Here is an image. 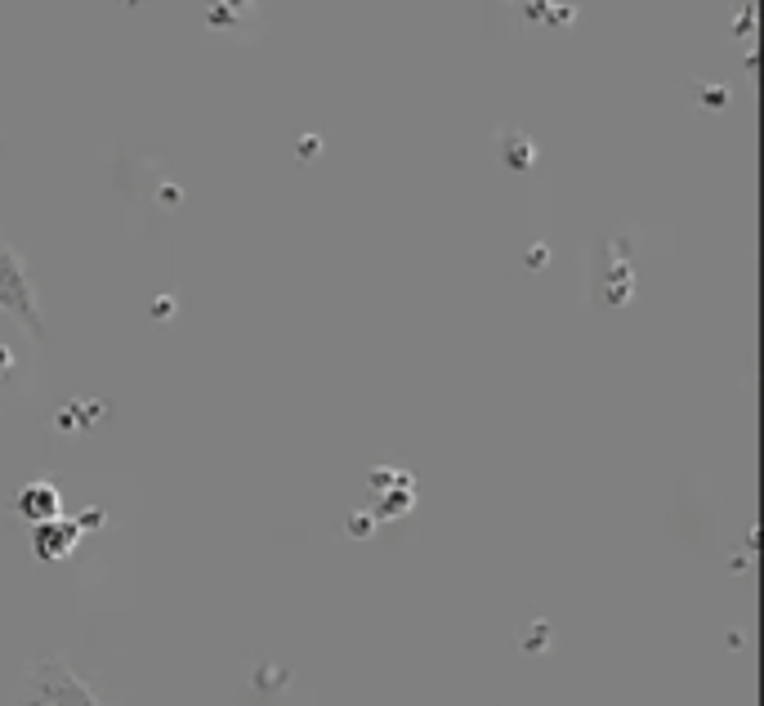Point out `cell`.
I'll return each mask as SVG.
<instances>
[{
	"label": "cell",
	"mask_w": 764,
	"mask_h": 706,
	"mask_svg": "<svg viewBox=\"0 0 764 706\" xmlns=\"http://www.w3.org/2000/svg\"><path fill=\"white\" fill-rule=\"evenodd\" d=\"M14 706H108V702L94 698V689L81 675H72V666L59 653H45L32 662L27 689Z\"/></svg>",
	"instance_id": "1"
},
{
	"label": "cell",
	"mask_w": 764,
	"mask_h": 706,
	"mask_svg": "<svg viewBox=\"0 0 764 706\" xmlns=\"http://www.w3.org/2000/svg\"><path fill=\"white\" fill-rule=\"evenodd\" d=\"M0 313L23 322V327L36 336V345H45V318H41V304H36L32 278H27L23 260H18V251L5 242V237H0Z\"/></svg>",
	"instance_id": "2"
},
{
	"label": "cell",
	"mask_w": 764,
	"mask_h": 706,
	"mask_svg": "<svg viewBox=\"0 0 764 706\" xmlns=\"http://www.w3.org/2000/svg\"><path fill=\"white\" fill-rule=\"evenodd\" d=\"M76 541H81V523L76 519H50V523H36L32 528V550L41 564H59V559H68L76 550Z\"/></svg>",
	"instance_id": "3"
},
{
	"label": "cell",
	"mask_w": 764,
	"mask_h": 706,
	"mask_svg": "<svg viewBox=\"0 0 764 706\" xmlns=\"http://www.w3.org/2000/svg\"><path fill=\"white\" fill-rule=\"evenodd\" d=\"M14 514H18V519H27L32 528H36V523L59 519V514H63L59 488H54V483H27V488L14 496Z\"/></svg>",
	"instance_id": "4"
},
{
	"label": "cell",
	"mask_w": 764,
	"mask_h": 706,
	"mask_svg": "<svg viewBox=\"0 0 764 706\" xmlns=\"http://www.w3.org/2000/svg\"><path fill=\"white\" fill-rule=\"evenodd\" d=\"M501 157H505V166L528 170L537 161V148H532L528 135H501Z\"/></svg>",
	"instance_id": "5"
},
{
	"label": "cell",
	"mask_w": 764,
	"mask_h": 706,
	"mask_svg": "<svg viewBox=\"0 0 764 706\" xmlns=\"http://www.w3.org/2000/svg\"><path fill=\"white\" fill-rule=\"evenodd\" d=\"M403 510H412V483H398V488L376 505V519H394V514H403Z\"/></svg>",
	"instance_id": "6"
},
{
	"label": "cell",
	"mask_w": 764,
	"mask_h": 706,
	"mask_svg": "<svg viewBox=\"0 0 764 706\" xmlns=\"http://www.w3.org/2000/svg\"><path fill=\"white\" fill-rule=\"evenodd\" d=\"M210 23H215V27H233L237 14L224 5V0H210Z\"/></svg>",
	"instance_id": "7"
},
{
	"label": "cell",
	"mask_w": 764,
	"mask_h": 706,
	"mask_svg": "<svg viewBox=\"0 0 764 706\" xmlns=\"http://www.w3.org/2000/svg\"><path fill=\"white\" fill-rule=\"evenodd\" d=\"M702 99H706V108H724V103H729V94H724L720 85H706Z\"/></svg>",
	"instance_id": "8"
},
{
	"label": "cell",
	"mask_w": 764,
	"mask_h": 706,
	"mask_svg": "<svg viewBox=\"0 0 764 706\" xmlns=\"http://www.w3.org/2000/svg\"><path fill=\"white\" fill-rule=\"evenodd\" d=\"M9 371H14V353H9L5 345H0V380H5Z\"/></svg>",
	"instance_id": "9"
},
{
	"label": "cell",
	"mask_w": 764,
	"mask_h": 706,
	"mask_svg": "<svg viewBox=\"0 0 764 706\" xmlns=\"http://www.w3.org/2000/svg\"><path fill=\"white\" fill-rule=\"evenodd\" d=\"M224 5H228V9H233V14H237V9H246V5H251V0H224Z\"/></svg>",
	"instance_id": "10"
}]
</instances>
